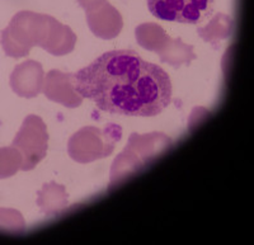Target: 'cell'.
<instances>
[{"label": "cell", "instance_id": "7c38bea8", "mask_svg": "<svg viewBox=\"0 0 254 245\" xmlns=\"http://www.w3.org/2000/svg\"><path fill=\"white\" fill-rule=\"evenodd\" d=\"M193 46L183 44L181 38H171L167 45L158 52L159 58L163 62H167L174 67L182 65H188L192 60L196 59Z\"/></svg>", "mask_w": 254, "mask_h": 245}, {"label": "cell", "instance_id": "3957f363", "mask_svg": "<svg viewBox=\"0 0 254 245\" xmlns=\"http://www.w3.org/2000/svg\"><path fill=\"white\" fill-rule=\"evenodd\" d=\"M50 26V15L22 10L13 15L1 32L0 44L6 56L19 59L27 56L32 47L44 44Z\"/></svg>", "mask_w": 254, "mask_h": 245}, {"label": "cell", "instance_id": "5b68a950", "mask_svg": "<svg viewBox=\"0 0 254 245\" xmlns=\"http://www.w3.org/2000/svg\"><path fill=\"white\" fill-rule=\"evenodd\" d=\"M12 146L17 147L23 155L22 170H32L46 156L49 147V133L44 120L35 115L24 119Z\"/></svg>", "mask_w": 254, "mask_h": 245}, {"label": "cell", "instance_id": "e0dca14e", "mask_svg": "<svg viewBox=\"0 0 254 245\" xmlns=\"http://www.w3.org/2000/svg\"><path fill=\"white\" fill-rule=\"evenodd\" d=\"M103 1H106V0H78L79 5H80L85 12L95 8V6H98L99 4H102Z\"/></svg>", "mask_w": 254, "mask_h": 245}, {"label": "cell", "instance_id": "4fadbf2b", "mask_svg": "<svg viewBox=\"0 0 254 245\" xmlns=\"http://www.w3.org/2000/svg\"><path fill=\"white\" fill-rule=\"evenodd\" d=\"M137 44L142 49L147 51H154L158 54L171 37L167 35V32L156 23H142L136 27L135 31Z\"/></svg>", "mask_w": 254, "mask_h": 245}, {"label": "cell", "instance_id": "7a4b0ae2", "mask_svg": "<svg viewBox=\"0 0 254 245\" xmlns=\"http://www.w3.org/2000/svg\"><path fill=\"white\" fill-rule=\"evenodd\" d=\"M172 146V138L162 132L146 135L132 133L128 138L124 153L120 154L113 162L111 168L110 188L120 184L131 176H135L139 170L153 163Z\"/></svg>", "mask_w": 254, "mask_h": 245}, {"label": "cell", "instance_id": "8992f818", "mask_svg": "<svg viewBox=\"0 0 254 245\" xmlns=\"http://www.w3.org/2000/svg\"><path fill=\"white\" fill-rule=\"evenodd\" d=\"M215 0H147L154 17L167 22L198 24L214 10Z\"/></svg>", "mask_w": 254, "mask_h": 245}, {"label": "cell", "instance_id": "6da1fadb", "mask_svg": "<svg viewBox=\"0 0 254 245\" xmlns=\"http://www.w3.org/2000/svg\"><path fill=\"white\" fill-rule=\"evenodd\" d=\"M74 87L103 112L156 116L172 102L169 75L130 50L106 52L74 74Z\"/></svg>", "mask_w": 254, "mask_h": 245}, {"label": "cell", "instance_id": "5bb4252c", "mask_svg": "<svg viewBox=\"0 0 254 245\" xmlns=\"http://www.w3.org/2000/svg\"><path fill=\"white\" fill-rule=\"evenodd\" d=\"M233 29H234V20L231 19L229 15L217 13L210 20L207 26L203 27V28H198L197 32H198L199 37L217 47L220 41L230 37Z\"/></svg>", "mask_w": 254, "mask_h": 245}, {"label": "cell", "instance_id": "2e32d148", "mask_svg": "<svg viewBox=\"0 0 254 245\" xmlns=\"http://www.w3.org/2000/svg\"><path fill=\"white\" fill-rule=\"evenodd\" d=\"M26 221L23 216L13 208H0V231L9 234H23Z\"/></svg>", "mask_w": 254, "mask_h": 245}, {"label": "cell", "instance_id": "9c48e42d", "mask_svg": "<svg viewBox=\"0 0 254 245\" xmlns=\"http://www.w3.org/2000/svg\"><path fill=\"white\" fill-rule=\"evenodd\" d=\"M88 26L93 35L103 40H112L120 35L124 27V19L120 12L108 0L98 6L85 12Z\"/></svg>", "mask_w": 254, "mask_h": 245}, {"label": "cell", "instance_id": "8fae6325", "mask_svg": "<svg viewBox=\"0 0 254 245\" xmlns=\"http://www.w3.org/2000/svg\"><path fill=\"white\" fill-rule=\"evenodd\" d=\"M67 193L63 185L55 182L46 183L38 192L37 205L46 215H59L67 207Z\"/></svg>", "mask_w": 254, "mask_h": 245}, {"label": "cell", "instance_id": "ba28073f", "mask_svg": "<svg viewBox=\"0 0 254 245\" xmlns=\"http://www.w3.org/2000/svg\"><path fill=\"white\" fill-rule=\"evenodd\" d=\"M45 80L44 67L35 60H27L14 67L9 84L13 92L23 98H33L42 92Z\"/></svg>", "mask_w": 254, "mask_h": 245}, {"label": "cell", "instance_id": "277c9868", "mask_svg": "<svg viewBox=\"0 0 254 245\" xmlns=\"http://www.w3.org/2000/svg\"><path fill=\"white\" fill-rule=\"evenodd\" d=\"M121 132V127L117 124H108L103 130L92 126L83 127L70 138L69 155L75 162L84 164L107 158L120 141Z\"/></svg>", "mask_w": 254, "mask_h": 245}, {"label": "cell", "instance_id": "30bf717a", "mask_svg": "<svg viewBox=\"0 0 254 245\" xmlns=\"http://www.w3.org/2000/svg\"><path fill=\"white\" fill-rule=\"evenodd\" d=\"M76 36L71 31V28L65 24H61L56 18L50 15V26L47 37L41 45V49H44L51 55L63 56L71 52L75 47Z\"/></svg>", "mask_w": 254, "mask_h": 245}, {"label": "cell", "instance_id": "9a60e30c", "mask_svg": "<svg viewBox=\"0 0 254 245\" xmlns=\"http://www.w3.org/2000/svg\"><path fill=\"white\" fill-rule=\"evenodd\" d=\"M23 165V155L14 146L0 147V179L13 177Z\"/></svg>", "mask_w": 254, "mask_h": 245}, {"label": "cell", "instance_id": "52a82bcc", "mask_svg": "<svg viewBox=\"0 0 254 245\" xmlns=\"http://www.w3.org/2000/svg\"><path fill=\"white\" fill-rule=\"evenodd\" d=\"M42 93L50 101L67 108H76L83 103V97L74 87V74L51 70L45 75Z\"/></svg>", "mask_w": 254, "mask_h": 245}]
</instances>
